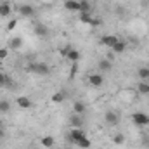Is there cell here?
Instances as JSON below:
<instances>
[{
  "label": "cell",
  "instance_id": "obj_24",
  "mask_svg": "<svg viewBox=\"0 0 149 149\" xmlns=\"http://www.w3.org/2000/svg\"><path fill=\"white\" fill-rule=\"evenodd\" d=\"M80 12H90V2L88 0H80Z\"/></svg>",
  "mask_w": 149,
  "mask_h": 149
},
{
  "label": "cell",
  "instance_id": "obj_25",
  "mask_svg": "<svg viewBox=\"0 0 149 149\" xmlns=\"http://www.w3.org/2000/svg\"><path fill=\"white\" fill-rule=\"evenodd\" d=\"M10 111V102L9 101H0V113H9Z\"/></svg>",
  "mask_w": 149,
  "mask_h": 149
},
{
  "label": "cell",
  "instance_id": "obj_18",
  "mask_svg": "<svg viewBox=\"0 0 149 149\" xmlns=\"http://www.w3.org/2000/svg\"><path fill=\"white\" fill-rule=\"evenodd\" d=\"M73 113L74 114H83L85 113V104L81 101H74L73 102Z\"/></svg>",
  "mask_w": 149,
  "mask_h": 149
},
{
  "label": "cell",
  "instance_id": "obj_27",
  "mask_svg": "<svg viewBox=\"0 0 149 149\" xmlns=\"http://www.w3.org/2000/svg\"><path fill=\"white\" fill-rule=\"evenodd\" d=\"M113 142H114V144H118V146H121V144L125 142V137H123L121 134H116V135L113 137Z\"/></svg>",
  "mask_w": 149,
  "mask_h": 149
},
{
  "label": "cell",
  "instance_id": "obj_19",
  "mask_svg": "<svg viewBox=\"0 0 149 149\" xmlns=\"http://www.w3.org/2000/svg\"><path fill=\"white\" fill-rule=\"evenodd\" d=\"M137 74H139V78H141L142 81H148V80H149V68H148V66L139 68V70H137Z\"/></svg>",
  "mask_w": 149,
  "mask_h": 149
},
{
  "label": "cell",
  "instance_id": "obj_32",
  "mask_svg": "<svg viewBox=\"0 0 149 149\" xmlns=\"http://www.w3.org/2000/svg\"><path fill=\"white\" fill-rule=\"evenodd\" d=\"M5 137V130H3V127H0V139H3Z\"/></svg>",
  "mask_w": 149,
  "mask_h": 149
},
{
  "label": "cell",
  "instance_id": "obj_29",
  "mask_svg": "<svg viewBox=\"0 0 149 149\" xmlns=\"http://www.w3.org/2000/svg\"><path fill=\"white\" fill-rule=\"evenodd\" d=\"M16 26H17V19H10V21H9V24H7V31H12Z\"/></svg>",
  "mask_w": 149,
  "mask_h": 149
},
{
  "label": "cell",
  "instance_id": "obj_10",
  "mask_svg": "<svg viewBox=\"0 0 149 149\" xmlns=\"http://www.w3.org/2000/svg\"><path fill=\"white\" fill-rule=\"evenodd\" d=\"M118 40H120V38L116 37V35H104V37H101V43L106 45V47H113Z\"/></svg>",
  "mask_w": 149,
  "mask_h": 149
},
{
  "label": "cell",
  "instance_id": "obj_1",
  "mask_svg": "<svg viewBox=\"0 0 149 149\" xmlns=\"http://www.w3.org/2000/svg\"><path fill=\"white\" fill-rule=\"evenodd\" d=\"M30 71H33L35 74H40V76H49L50 74V68L45 64V63H33L28 66Z\"/></svg>",
  "mask_w": 149,
  "mask_h": 149
},
{
  "label": "cell",
  "instance_id": "obj_3",
  "mask_svg": "<svg viewBox=\"0 0 149 149\" xmlns=\"http://www.w3.org/2000/svg\"><path fill=\"white\" fill-rule=\"evenodd\" d=\"M132 121L137 127H146V125H149V116L144 114V113H134L132 114Z\"/></svg>",
  "mask_w": 149,
  "mask_h": 149
},
{
  "label": "cell",
  "instance_id": "obj_22",
  "mask_svg": "<svg viewBox=\"0 0 149 149\" xmlns=\"http://www.w3.org/2000/svg\"><path fill=\"white\" fill-rule=\"evenodd\" d=\"M137 90H139V94H144V95L149 94V83L141 80V81H139V85H137Z\"/></svg>",
  "mask_w": 149,
  "mask_h": 149
},
{
  "label": "cell",
  "instance_id": "obj_5",
  "mask_svg": "<svg viewBox=\"0 0 149 149\" xmlns=\"http://www.w3.org/2000/svg\"><path fill=\"white\" fill-rule=\"evenodd\" d=\"M104 120H106V123H108V125L116 127V125L120 123V114H118L116 111H108V113H106V116H104Z\"/></svg>",
  "mask_w": 149,
  "mask_h": 149
},
{
  "label": "cell",
  "instance_id": "obj_33",
  "mask_svg": "<svg viewBox=\"0 0 149 149\" xmlns=\"http://www.w3.org/2000/svg\"><path fill=\"white\" fill-rule=\"evenodd\" d=\"M0 127H3V123H2V120H0Z\"/></svg>",
  "mask_w": 149,
  "mask_h": 149
},
{
  "label": "cell",
  "instance_id": "obj_15",
  "mask_svg": "<svg viewBox=\"0 0 149 149\" xmlns=\"http://www.w3.org/2000/svg\"><path fill=\"white\" fill-rule=\"evenodd\" d=\"M66 59H68V61H71V63H78V61H80V52H78L74 47H71V50L68 52Z\"/></svg>",
  "mask_w": 149,
  "mask_h": 149
},
{
  "label": "cell",
  "instance_id": "obj_6",
  "mask_svg": "<svg viewBox=\"0 0 149 149\" xmlns=\"http://www.w3.org/2000/svg\"><path fill=\"white\" fill-rule=\"evenodd\" d=\"M16 102H17V106L23 108V109H30V108H33V101H31L30 97H26V95H19V97L16 99Z\"/></svg>",
  "mask_w": 149,
  "mask_h": 149
},
{
  "label": "cell",
  "instance_id": "obj_17",
  "mask_svg": "<svg viewBox=\"0 0 149 149\" xmlns=\"http://www.w3.org/2000/svg\"><path fill=\"white\" fill-rule=\"evenodd\" d=\"M21 45H23V38L21 37H14L9 42V49H12V50H17Z\"/></svg>",
  "mask_w": 149,
  "mask_h": 149
},
{
  "label": "cell",
  "instance_id": "obj_30",
  "mask_svg": "<svg viewBox=\"0 0 149 149\" xmlns=\"http://www.w3.org/2000/svg\"><path fill=\"white\" fill-rule=\"evenodd\" d=\"M9 56V49H5V47H0V59H5Z\"/></svg>",
  "mask_w": 149,
  "mask_h": 149
},
{
  "label": "cell",
  "instance_id": "obj_20",
  "mask_svg": "<svg viewBox=\"0 0 149 149\" xmlns=\"http://www.w3.org/2000/svg\"><path fill=\"white\" fill-rule=\"evenodd\" d=\"M76 146H78L80 149H90V146H92V142H90V139H88V137L85 135L83 139H80V141L76 142Z\"/></svg>",
  "mask_w": 149,
  "mask_h": 149
},
{
  "label": "cell",
  "instance_id": "obj_11",
  "mask_svg": "<svg viewBox=\"0 0 149 149\" xmlns=\"http://www.w3.org/2000/svg\"><path fill=\"white\" fill-rule=\"evenodd\" d=\"M33 33H35L37 37H47L49 28H47L45 24H42V23H37V24H35V28H33Z\"/></svg>",
  "mask_w": 149,
  "mask_h": 149
},
{
  "label": "cell",
  "instance_id": "obj_31",
  "mask_svg": "<svg viewBox=\"0 0 149 149\" xmlns=\"http://www.w3.org/2000/svg\"><path fill=\"white\" fill-rule=\"evenodd\" d=\"M76 73V63H73V66H71V71H70V76H74Z\"/></svg>",
  "mask_w": 149,
  "mask_h": 149
},
{
  "label": "cell",
  "instance_id": "obj_26",
  "mask_svg": "<svg viewBox=\"0 0 149 149\" xmlns=\"http://www.w3.org/2000/svg\"><path fill=\"white\" fill-rule=\"evenodd\" d=\"M10 83V80H9V76L5 73H2L0 71V87H3V85H9Z\"/></svg>",
  "mask_w": 149,
  "mask_h": 149
},
{
  "label": "cell",
  "instance_id": "obj_23",
  "mask_svg": "<svg viewBox=\"0 0 149 149\" xmlns=\"http://www.w3.org/2000/svg\"><path fill=\"white\" fill-rule=\"evenodd\" d=\"M92 16H90V12H80V21L83 23V24H90L92 23Z\"/></svg>",
  "mask_w": 149,
  "mask_h": 149
},
{
  "label": "cell",
  "instance_id": "obj_4",
  "mask_svg": "<svg viewBox=\"0 0 149 149\" xmlns=\"http://www.w3.org/2000/svg\"><path fill=\"white\" fill-rule=\"evenodd\" d=\"M88 83L92 85V87H102V83H104V76L102 73H92L88 74Z\"/></svg>",
  "mask_w": 149,
  "mask_h": 149
},
{
  "label": "cell",
  "instance_id": "obj_34",
  "mask_svg": "<svg viewBox=\"0 0 149 149\" xmlns=\"http://www.w3.org/2000/svg\"><path fill=\"white\" fill-rule=\"evenodd\" d=\"M42 2H45V0H42Z\"/></svg>",
  "mask_w": 149,
  "mask_h": 149
},
{
  "label": "cell",
  "instance_id": "obj_8",
  "mask_svg": "<svg viewBox=\"0 0 149 149\" xmlns=\"http://www.w3.org/2000/svg\"><path fill=\"white\" fill-rule=\"evenodd\" d=\"M64 9L70 12H80V2L78 0H66L64 2Z\"/></svg>",
  "mask_w": 149,
  "mask_h": 149
},
{
  "label": "cell",
  "instance_id": "obj_12",
  "mask_svg": "<svg viewBox=\"0 0 149 149\" xmlns=\"http://www.w3.org/2000/svg\"><path fill=\"white\" fill-rule=\"evenodd\" d=\"M10 16V3L9 2H2L0 3V17H9Z\"/></svg>",
  "mask_w": 149,
  "mask_h": 149
},
{
  "label": "cell",
  "instance_id": "obj_9",
  "mask_svg": "<svg viewBox=\"0 0 149 149\" xmlns=\"http://www.w3.org/2000/svg\"><path fill=\"white\" fill-rule=\"evenodd\" d=\"M70 125H71V128H81L83 127L81 114H74L73 113V116H70Z\"/></svg>",
  "mask_w": 149,
  "mask_h": 149
},
{
  "label": "cell",
  "instance_id": "obj_7",
  "mask_svg": "<svg viewBox=\"0 0 149 149\" xmlns=\"http://www.w3.org/2000/svg\"><path fill=\"white\" fill-rule=\"evenodd\" d=\"M83 137H85V134H83L81 128H71V130H70V141L74 142V144H76L80 139H83Z\"/></svg>",
  "mask_w": 149,
  "mask_h": 149
},
{
  "label": "cell",
  "instance_id": "obj_2",
  "mask_svg": "<svg viewBox=\"0 0 149 149\" xmlns=\"http://www.w3.org/2000/svg\"><path fill=\"white\" fill-rule=\"evenodd\" d=\"M17 12H19V16H23V17H33V16H35V7L30 5V3H21V5L17 7Z\"/></svg>",
  "mask_w": 149,
  "mask_h": 149
},
{
  "label": "cell",
  "instance_id": "obj_21",
  "mask_svg": "<svg viewBox=\"0 0 149 149\" xmlns=\"http://www.w3.org/2000/svg\"><path fill=\"white\" fill-rule=\"evenodd\" d=\"M64 99H66V94H64V92H56V94L52 95V102H56V104L64 102Z\"/></svg>",
  "mask_w": 149,
  "mask_h": 149
},
{
  "label": "cell",
  "instance_id": "obj_16",
  "mask_svg": "<svg viewBox=\"0 0 149 149\" xmlns=\"http://www.w3.org/2000/svg\"><path fill=\"white\" fill-rule=\"evenodd\" d=\"M113 64L109 59H102V61H99V70L102 71V73H106V71H111Z\"/></svg>",
  "mask_w": 149,
  "mask_h": 149
},
{
  "label": "cell",
  "instance_id": "obj_28",
  "mask_svg": "<svg viewBox=\"0 0 149 149\" xmlns=\"http://www.w3.org/2000/svg\"><path fill=\"white\" fill-rule=\"evenodd\" d=\"M70 50H71V45H64V47H61V49H59V54H61L63 57H66Z\"/></svg>",
  "mask_w": 149,
  "mask_h": 149
},
{
  "label": "cell",
  "instance_id": "obj_14",
  "mask_svg": "<svg viewBox=\"0 0 149 149\" xmlns=\"http://www.w3.org/2000/svg\"><path fill=\"white\" fill-rule=\"evenodd\" d=\"M125 49H127V43L121 42V40H118V42L111 47V50L114 52V54H121V52H125Z\"/></svg>",
  "mask_w": 149,
  "mask_h": 149
},
{
  "label": "cell",
  "instance_id": "obj_13",
  "mask_svg": "<svg viewBox=\"0 0 149 149\" xmlns=\"http://www.w3.org/2000/svg\"><path fill=\"white\" fill-rule=\"evenodd\" d=\"M54 144H56V139H54L52 135H45V137H42V146H43L45 149L54 148Z\"/></svg>",
  "mask_w": 149,
  "mask_h": 149
}]
</instances>
